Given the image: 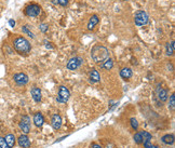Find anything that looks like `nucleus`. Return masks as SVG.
I'll list each match as a JSON object with an SVG mask.
<instances>
[{
    "instance_id": "obj_20",
    "label": "nucleus",
    "mask_w": 175,
    "mask_h": 148,
    "mask_svg": "<svg viewBox=\"0 0 175 148\" xmlns=\"http://www.w3.org/2000/svg\"><path fill=\"white\" fill-rule=\"evenodd\" d=\"M4 139H6L8 146L10 148H12L14 145H15V136H14L13 134H8L7 136L4 137Z\"/></svg>"
},
{
    "instance_id": "obj_19",
    "label": "nucleus",
    "mask_w": 175,
    "mask_h": 148,
    "mask_svg": "<svg viewBox=\"0 0 175 148\" xmlns=\"http://www.w3.org/2000/svg\"><path fill=\"white\" fill-rule=\"evenodd\" d=\"M90 79H91L92 82H99L101 80V76H99V71L96 69H91V71H90Z\"/></svg>"
},
{
    "instance_id": "obj_28",
    "label": "nucleus",
    "mask_w": 175,
    "mask_h": 148,
    "mask_svg": "<svg viewBox=\"0 0 175 148\" xmlns=\"http://www.w3.org/2000/svg\"><path fill=\"white\" fill-rule=\"evenodd\" d=\"M57 4L62 6V7H66L68 4V0H57Z\"/></svg>"
},
{
    "instance_id": "obj_22",
    "label": "nucleus",
    "mask_w": 175,
    "mask_h": 148,
    "mask_svg": "<svg viewBox=\"0 0 175 148\" xmlns=\"http://www.w3.org/2000/svg\"><path fill=\"white\" fill-rule=\"evenodd\" d=\"M169 108L171 110H174L175 109V95L172 94L170 96V101H169Z\"/></svg>"
},
{
    "instance_id": "obj_34",
    "label": "nucleus",
    "mask_w": 175,
    "mask_h": 148,
    "mask_svg": "<svg viewBox=\"0 0 175 148\" xmlns=\"http://www.w3.org/2000/svg\"><path fill=\"white\" fill-rule=\"evenodd\" d=\"M121 1H126V0H121Z\"/></svg>"
},
{
    "instance_id": "obj_26",
    "label": "nucleus",
    "mask_w": 175,
    "mask_h": 148,
    "mask_svg": "<svg viewBox=\"0 0 175 148\" xmlns=\"http://www.w3.org/2000/svg\"><path fill=\"white\" fill-rule=\"evenodd\" d=\"M0 148H10L9 146H8L4 137H1V136H0Z\"/></svg>"
},
{
    "instance_id": "obj_9",
    "label": "nucleus",
    "mask_w": 175,
    "mask_h": 148,
    "mask_svg": "<svg viewBox=\"0 0 175 148\" xmlns=\"http://www.w3.org/2000/svg\"><path fill=\"white\" fill-rule=\"evenodd\" d=\"M156 95H157V97L160 102H165L168 100L169 97V94H168V91L163 89L162 87H160V84L157 85V89H156Z\"/></svg>"
},
{
    "instance_id": "obj_10",
    "label": "nucleus",
    "mask_w": 175,
    "mask_h": 148,
    "mask_svg": "<svg viewBox=\"0 0 175 148\" xmlns=\"http://www.w3.org/2000/svg\"><path fill=\"white\" fill-rule=\"evenodd\" d=\"M51 125L54 130H60L62 127V118L59 114H54L51 118Z\"/></svg>"
},
{
    "instance_id": "obj_11",
    "label": "nucleus",
    "mask_w": 175,
    "mask_h": 148,
    "mask_svg": "<svg viewBox=\"0 0 175 148\" xmlns=\"http://www.w3.org/2000/svg\"><path fill=\"white\" fill-rule=\"evenodd\" d=\"M17 143H19V145H20V147H22V148H29L30 147V139L26 134L21 135L20 137H19V139H17Z\"/></svg>"
},
{
    "instance_id": "obj_30",
    "label": "nucleus",
    "mask_w": 175,
    "mask_h": 148,
    "mask_svg": "<svg viewBox=\"0 0 175 148\" xmlns=\"http://www.w3.org/2000/svg\"><path fill=\"white\" fill-rule=\"evenodd\" d=\"M9 25H10L11 27H14V26H15V21L10 20V21H9Z\"/></svg>"
},
{
    "instance_id": "obj_2",
    "label": "nucleus",
    "mask_w": 175,
    "mask_h": 148,
    "mask_svg": "<svg viewBox=\"0 0 175 148\" xmlns=\"http://www.w3.org/2000/svg\"><path fill=\"white\" fill-rule=\"evenodd\" d=\"M13 47L17 53L22 54V55H23V54L26 55V54L29 53L30 50H31L30 42L24 37H17L16 39L13 41Z\"/></svg>"
},
{
    "instance_id": "obj_13",
    "label": "nucleus",
    "mask_w": 175,
    "mask_h": 148,
    "mask_svg": "<svg viewBox=\"0 0 175 148\" xmlns=\"http://www.w3.org/2000/svg\"><path fill=\"white\" fill-rule=\"evenodd\" d=\"M30 92H31V96H33L34 101L36 102V103H39V102L41 101V98H42V93H41V90H40L39 88L34 87Z\"/></svg>"
},
{
    "instance_id": "obj_15",
    "label": "nucleus",
    "mask_w": 175,
    "mask_h": 148,
    "mask_svg": "<svg viewBox=\"0 0 175 148\" xmlns=\"http://www.w3.org/2000/svg\"><path fill=\"white\" fill-rule=\"evenodd\" d=\"M132 75H133L132 69L129 67H124L120 70V76H121V78L124 79V80H129L130 78L132 77Z\"/></svg>"
},
{
    "instance_id": "obj_24",
    "label": "nucleus",
    "mask_w": 175,
    "mask_h": 148,
    "mask_svg": "<svg viewBox=\"0 0 175 148\" xmlns=\"http://www.w3.org/2000/svg\"><path fill=\"white\" fill-rule=\"evenodd\" d=\"M130 123H131V127H132L133 130H139V122L136 120L135 118H131L130 119Z\"/></svg>"
},
{
    "instance_id": "obj_27",
    "label": "nucleus",
    "mask_w": 175,
    "mask_h": 148,
    "mask_svg": "<svg viewBox=\"0 0 175 148\" xmlns=\"http://www.w3.org/2000/svg\"><path fill=\"white\" fill-rule=\"evenodd\" d=\"M39 28H40V31H42V33H46V31H48V29H49V26H48V24L43 23V24H40Z\"/></svg>"
},
{
    "instance_id": "obj_7",
    "label": "nucleus",
    "mask_w": 175,
    "mask_h": 148,
    "mask_svg": "<svg viewBox=\"0 0 175 148\" xmlns=\"http://www.w3.org/2000/svg\"><path fill=\"white\" fill-rule=\"evenodd\" d=\"M19 125L24 134H28L30 132V118L28 116H23Z\"/></svg>"
},
{
    "instance_id": "obj_17",
    "label": "nucleus",
    "mask_w": 175,
    "mask_h": 148,
    "mask_svg": "<svg viewBox=\"0 0 175 148\" xmlns=\"http://www.w3.org/2000/svg\"><path fill=\"white\" fill-rule=\"evenodd\" d=\"M99 16H97L96 14L92 15L91 18H90V21H89V23H88V29H89V31H92L93 28H94V27L99 24Z\"/></svg>"
},
{
    "instance_id": "obj_18",
    "label": "nucleus",
    "mask_w": 175,
    "mask_h": 148,
    "mask_svg": "<svg viewBox=\"0 0 175 148\" xmlns=\"http://www.w3.org/2000/svg\"><path fill=\"white\" fill-rule=\"evenodd\" d=\"M161 141L163 144L165 145H173L174 144V134H165L164 136H162Z\"/></svg>"
},
{
    "instance_id": "obj_29",
    "label": "nucleus",
    "mask_w": 175,
    "mask_h": 148,
    "mask_svg": "<svg viewBox=\"0 0 175 148\" xmlns=\"http://www.w3.org/2000/svg\"><path fill=\"white\" fill-rule=\"evenodd\" d=\"M90 148H103L101 145L96 144V143H92V144L90 145Z\"/></svg>"
},
{
    "instance_id": "obj_31",
    "label": "nucleus",
    "mask_w": 175,
    "mask_h": 148,
    "mask_svg": "<svg viewBox=\"0 0 175 148\" xmlns=\"http://www.w3.org/2000/svg\"><path fill=\"white\" fill-rule=\"evenodd\" d=\"M145 148H159L157 145H152V144H150V145H148L147 147H145Z\"/></svg>"
},
{
    "instance_id": "obj_16",
    "label": "nucleus",
    "mask_w": 175,
    "mask_h": 148,
    "mask_svg": "<svg viewBox=\"0 0 175 148\" xmlns=\"http://www.w3.org/2000/svg\"><path fill=\"white\" fill-rule=\"evenodd\" d=\"M174 51H175V42L174 40H172L171 42L166 43V46H165V54L168 56H172V55H174Z\"/></svg>"
},
{
    "instance_id": "obj_23",
    "label": "nucleus",
    "mask_w": 175,
    "mask_h": 148,
    "mask_svg": "<svg viewBox=\"0 0 175 148\" xmlns=\"http://www.w3.org/2000/svg\"><path fill=\"white\" fill-rule=\"evenodd\" d=\"M133 138H134V142H135L136 144H142L143 143V138H142V134H141V132H137V133H135L134 134V136H133Z\"/></svg>"
},
{
    "instance_id": "obj_3",
    "label": "nucleus",
    "mask_w": 175,
    "mask_h": 148,
    "mask_svg": "<svg viewBox=\"0 0 175 148\" xmlns=\"http://www.w3.org/2000/svg\"><path fill=\"white\" fill-rule=\"evenodd\" d=\"M148 14L144 10H139L134 15V22L137 26H144L148 23Z\"/></svg>"
},
{
    "instance_id": "obj_1",
    "label": "nucleus",
    "mask_w": 175,
    "mask_h": 148,
    "mask_svg": "<svg viewBox=\"0 0 175 148\" xmlns=\"http://www.w3.org/2000/svg\"><path fill=\"white\" fill-rule=\"evenodd\" d=\"M91 56L92 60L95 63H104V62L109 57V51L108 49L101 44H95L91 50Z\"/></svg>"
},
{
    "instance_id": "obj_6",
    "label": "nucleus",
    "mask_w": 175,
    "mask_h": 148,
    "mask_svg": "<svg viewBox=\"0 0 175 148\" xmlns=\"http://www.w3.org/2000/svg\"><path fill=\"white\" fill-rule=\"evenodd\" d=\"M83 58L80 56H75L73 57V58H70L69 61H68V63H67L66 65V68L68 69V70H76V69H78V68L81 66V65L83 64Z\"/></svg>"
},
{
    "instance_id": "obj_5",
    "label": "nucleus",
    "mask_w": 175,
    "mask_h": 148,
    "mask_svg": "<svg viewBox=\"0 0 175 148\" xmlns=\"http://www.w3.org/2000/svg\"><path fill=\"white\" fill-rule=\"evenodd\" d=\"M40 13H41V7L39 4H31L25 8V14L29 17H37Z\"/></svg>"
},
{
    "instance_id": "obj_14",
    "label": "nucleus",
    "mask_w": 175,
    "mask_h": 148,
    "mask_svg": "<svg viewBox=\"0 0 175 148\" xmlns=\"http://www.w3.org/2000/svg\"><path fill=\"white\" fill-rule=\"evenodd\" d=\"M141 134H142V138H143V143L145 147H147L148 145L151 144V139H152V135L147 131H142L141 132Z\"/></svg>"
},
{
    "instance_id": "obj_25",
    "label": "nucleus",
    "mask_w": 175,
    "mask_h": 148,
    "mask_svg": "<svg viewBox=\"0 0 175 148\" xmlns=\"http://www.w3.org/2000/svg\"><path fill=\"white\" fill-rule=\"evenodd\" d=\"M22 31H23L24 34H27L30 38H35V35H34L33 33H31V31L28 29V26H23V27H22Z\"/></svg>"
},
{
    "instance_id": "obj_8",
    "label": "nucleus",
    "mask_w": 175,
    "mask_h": 148,
    "mask_svg": "<svg viewBox=\"0 0 175 148\" xmlns=\"http://www.w3.org/2000/svg\"><path fill=\"white\" fill-rule=\"evenodd\" d=\"M13 80L15 81V83L17 85H25V84L28 83L29 81V78L26 74L24 73H19V74H15L13 76Z\"/></svg>"
},
{
    "instance_id": "obj_4",
    "label": "nucleus",
    "mask_w": 175,
    "mask_h": 148,
    "mask_svg": "<svg viewBox=\"0 0 175 148\" xmlns=\"http://www.w3.org/2000/svg\"><path fill=\"white\" fill-rule=\"evenodd\" d=\"M70 97V92L69 90L67 89L65 85H61L59 88V94H57V97H56V101L59 102V103H67L68 100Z\"/></svg>"
},
{
    "instance_id": "obj_12",
    "label": "nucleus",
    "mask_w": 175,
    "mask_h": 148,
    "mask_svg": "<svg viewBox=\"0 0 175 148\" xmlns=\"http://www.w3.org/2000/svg\"><path fill=\"white\" fill-rule=\"evenodd\" d=\"M34 123L37 128H41L44 125V117L41 112H36L34 116Z\"/></svg>"
},
{
    "instance_id": "obj_21",
    "label": "nucleus",
    "mask_w": 175,
    "mask_h": 148,
    "mask_svg": "<svg viewBox=\"0 0 175 148\" xmlns=\"http://www.w3.org/2000/svg\"><path fill=\"white\" fill-rule=\"evenodd\" d=\"M103 67L105 68L106 70H110L114 67V61H112L110 57H108L104 63H103Z\"/></svg>"
},
{
    "instance_id": "obj_33",
    "label": "nucleus",
    "mask_w": 175,
    "mask_h": 148,
    "mask_svg": "<svg viewBox=\"0 0 175 148\" xmlns=\"http://www.w3.org/2000/svg\"><path fill=\"white\" fill-rule=\"evenodd\" d=\"M51 1H52L54 4H57V0H51Z\"/></svg>"
},
{
    "instance_id": "obj_32",
    "label": "nucleus",
    "mask_w": 175,
    "mask_h": 148,
    "mask_svg": "<svg viewBox=\"0 0 175 148\" xmlns=\"http://www.w3.org/2000/svg\"><path fill=\"white\" fill-rule=\"evenodd\" d=\"M48 49H52V46H50V43H46V46Z\"/></svg>"
}]
</instances>
